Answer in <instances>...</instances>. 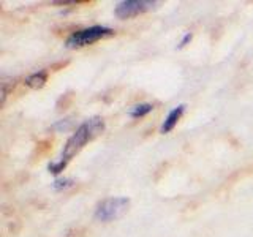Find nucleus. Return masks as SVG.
<instances>
[{
    "mask_svg": "<svg viewBox=\"0 0 253 237\" xmlns=\"http://www.w3.org/2000/svg\"><path fill=\"white\" fill-rule=\"evenodd\" d=\"M103 130H105V122H103L101 117H92L89 120H85L84 123L79 125L76 131L68 138L67 144L63 146V150H62L59 160L49 163V166H47L49 171L52 174L62 172L67 168V164L71 158L81 152V149L87 144V142H90L92 139L97 138L100 133H103Z\"/></svg>",
    "mask_w": 253,
    "mask_h": 237,
    "instance_id": "f257e3e1",
    "label": "nucleus"
},
{
    "mask_svg": "<svg viewBox=\"0 0 253 237\" xmlns=\"http://www.w3.org/2000/svg\"><path fill=\"white\" fill-rule=\"evenodd\" d=\"M130 199L125 196H113V198H106L103 199L97 209H95V220L103 221V223H108V221H113L121 218L124 213L128 210Z\"/></svg>",
    "mask_w": 253,
    "mask_h": 237,
    "instance_id": "f03ea898",
    "label": "nucleus"
},
{
    "mask_svg": "<svg viewBox=\"0 0 253 237\" xmlns=\"http://www.w3.org/2000/svg\"><path fill=\"white\" fill-rule=\"evenodd\" d=\"M114 35V30L111 27H105V26H92L87 29H81L73 32L68 38H67V47L70 49H76V47H83L87 44H92L95 41H98L101 38H106Z\"/></svg>",
    "mask_w": 253,
    "mask_h": 237,
    "instance_id": "7ed1b4c3",
    "label": "nucleus"
},
{
    "mask_svg": "<svg viewBox=\"0 0 253 237\" xmlns=\"http://www.w3.org/2000/svg\"><path fill=\"white\" fill-rule=\"evenodd\" d=\"M155 5L157 2H150V0H125V2H121L116 6L114 14L119 19H130L152 10Z\"/></svg>",
    "mask_w": 253,
    "mask_h": 237,
    "instance_id": "20e7f679",
    "label": "nucleus"
},
{
    "mask_svg": "<svg viewBox=\"0 0 253 237\" xmlns=\"http://www.w3.org/2000/svg\"><path fill=\"white\" fill-rule=\"evenodd\" d=\"M184 113H185V105H179V106L174 108L172 111H169L168 116L165 117L162 126H160V133L166 134V133L172 131L174 126L177 125V122L180 120V117H182V114H184Z\"/></svg>",
    "mask_w": 253,
    "mask_h": 237,
    "instance_id": "39448f33",
    "label": "nucleus"
},
{
    "mask_svg": "<svg viewBox=\"0 0 253 237\" xmlns=\"http://www.w3.org/2000/svg\"><path fill=\"white\" fill-rule=\"evenodd\" d=\"M47 81V73L44 70H40V71H35V73H32L26 78V85L30 87V89H42V87L46 84Z\"/></svg>",
    "mask_w": 253,
    "mask_h": 237,
    "instance_id": "423d86ee",
    "label": "nucleus"
},
{
    "mask_svg": "<svg viewBox=\"0 0 253 237\" xmlns=\"http://www.w3.org/2000/svg\"><path fill=\"white\" fill-rule=\"evenodd\" d=\"M152 109H154V106L150 105V103H139V105H134L133 108H130L128 114H130V117L138 118V117H144L149 113H152Z\"/></svg>",
    "mask_w": 253,
    "mask_h": 237,
    "instance_id": "0eeeda50",
    "label": "nucleus"
},
{
    "mask_svg": "<svg viewBox=\"0 0 253 237\" xmlns=\"http://www.w3.org/2000/svg\"><path fill=\"white\" fill-rule=\"evenodd\" d=\"M73 185V180L71 179H57L54 182V188L55 190H62V188H68Z\"/></svg>",
    "mask_w": 253,
    "mask_h": 237,
    "instance_id": "6e6552de",
    "label": "nucleus"
},
{
    "mask_svg": "<svg viewBox=\"0 0 253 237\" xmlns=\"http://www.w3.org/2000/svg\"><path fill=\"white\" fill-rule=\"evenodd\" d=\"M192 34H190V32H187V34L182 37V40H180V43H179V47H184L185 44H188L190 41H192Z\"/></svg>",
    "mask_w": 253,
    "mask_h": 237,
    "instance_id": "1a4fd4ad",
    "label": "nucleus"
}]
</instances>
